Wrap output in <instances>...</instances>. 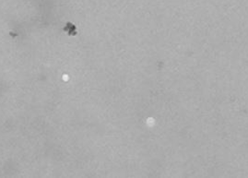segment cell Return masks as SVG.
Listing matches in <instances>:
<instances>
[{
	"label": "cell",
	"instance_id": "obj_1",
	"mask_svg": "<svg viewBox=\"0 0 248 178\" xmlns=\"http://www.w3.org/2000/svg\"><path fill=\"white\" fill-rule=\"evenodd\" d=\"M64 31L66 32L67 33H69V35H70V36L76 35V33H77L75 25H73L72 23H70V22H69V23L65 25V27L64 28Z\"/></svg>",
	"mask_w": 248,
	"mask_h": 178
}]
</instances>
